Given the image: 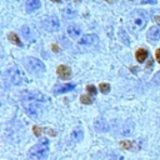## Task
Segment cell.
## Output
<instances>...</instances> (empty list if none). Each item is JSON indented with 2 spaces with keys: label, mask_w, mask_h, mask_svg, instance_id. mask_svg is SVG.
Masks as SVG:
<instances>
[{
  "label": "cell",
  "mask_w": 160,
  "mask_h": 160,
  "mask_svg": "<svg viewBox=\"0 0 160 160\" xmlns=\"http://www.w3.org/2000/svg\"><path fill=\"white\" fill-rule=\"evenodd\" d=\"M51 1H60V0H51Z\"/></svg>",
  "instance_id": "4dcf8cb0"
},
{
  "label": "cell",
  "mask_w": 160,
  "mask_h": 160,
  "mask_svg": "<svg viewBox=\"0 0 160 160\" xmlns=\"http://www.w3.org/2000/svg\"><path fill=\"white\" fill-rule=\"evenodd\" d=\"M56 72H58L59 78L62 79V80H68L71 76V70L66 65H59L58 69H56Z\"/></svg>",
  "instance_id": "ba28073f"
},
{
  "label": "cell",
  "mask_w": 160,
  "mask_h": 160,
  "mask_svg": "<svg viewBox=\"0 0 160 160\" xmlns=\"http://www.w3.org/2000/svg\"><path fill=\"white\" fill-rule=\"evenodd\" d=\"M154 82L158 84V85H160V72H158V74L154 76Z\"/></svg>",
  "instance_id": "484cf974"
},
{
  "label": "cell",
  "mask_w": 160,
  "mask_h": 160,
  "mask_svg": "<svg viewBox=\"0 0 160 160\" xmlns=\"http://www.w3.org/2000/svg\"><path fill=\"white\" fill-rule=\"evenodd\" d=\"M98 42H99V38L94 34H86L81 36L79 40V45H82V46H92V45H96Z\"/></svg>",
  "instance_id": "52a82bcc"
},
{
  "label": "cell",
  "mask_w": 160,
  "mask_h": 160,
  "mask_svg": "<svg viewBox=\"0 0 160 160\" xmlns=\"http://www.w3.org/2000/svg\"><path fill=\"white\" fill-rule=\"evenodd\" d=\"M86 90H88L91 95H95V94H96V89H95L94 85H88V86H86Z\"/></svg>",
  "instance_id": "cb8c5ba5"
},
{
  "label": "cell",
  "mask_w": 160,
  "mask_h": 160,
  "mask_svg": "<svg viewBox=\"0 0 160 160\" xmlns=\"http://www.w3.org/2000/svg\"><path fill=\"white\" fill-rule=\"evenodd\" d=\"M148 39L151 41L160 40V25H155V26L150 28V30L148 32Z\"/></svg>",
  "instance_id": "9c48e42d"
},
{
  "label": "cell",
  "mask_w": 160,
  "mask_h": 160,
  "mask_svg": "<svg viewBox=\"0 0 160 160\" xmlns=\"http://www.w3.org/2000/svg\"><path fill=\"white\" fill-rule=\"evenodd\" d=\"M21 32H22V35H24V38H25L26 40H31V39H32V32H31V30H30L29 26L24 25V26L21 28Z\"/></svg>",
  "instance_id": "e0dca14e"
},
{
  "label": "cell",
  "mask_w": 160,
  "mask_h": 160,
  "mask_svg": "<svg viewBox=\"0 0 160 160\" xmlns=\"http://www.w3.org/2000/svg\"><path fill=\"white\" fill-rule=\"evenodd\" d=\"M99 89H100V91H101V92L106 94V92H109V91H110V85H109V84H106V82H102V84H100Z\"/></svg>",
  "instance_id": "44dd1931"
},
{
  "label": "cell",
  "mask_w": 160,
  "mask_h": 160,
  "mask_svg": "<svg viewBox=\"0 0 160 160\" xmlns=\"http://www.w3.org/2000/svg\"><path fill=\"white\" fill-rule=\"evenodd\" d=\"M62 15H64L66 19H72V18L76 15V11H75L72 8H66V9H64Z\"/></svg>",
  "instance_id": "ac0fdd59"
},
{
  "label": "cell",
  "mask_w": 160,
  "mask_h": 160,
  "mask_svg": "<svg viewBox=\"0 0 160 160\" xmlns=\"http://www.w3.org/2000/svg\"><path fill=\"white\" fill-rule=\"evenodd\" d=\"M135 58H136V60H138L139 62H142V61L148 58V51H146L145 49H139V50L136 51V54H135Z\"/></svg>",
  "instance_id": "9a60e30c"
},
{
  "label": "cell",
  "mask_w": 160,
  "mask_h": 160,
  "mask_svg": "<svg viewBox=\"0 0 160 160\" xmlns=\"http://www.w3.org/2000/svg\"><path fill=\"white\" fill-rule=\"evenodd\" d=\"M6 78L8 80L14 84V85H20L22 81H24V74L22 71L18 68V66H12L10 69H8L6 71Z\"/></svg>",
  "instance_id": "5b68a950"
},
{
  "label": "cell",
  "mask_w": 160,
  "mask_h": 160,
  "mask_svg": "<svg viewBox=\"0 0 160 160\" xmlns=\"http://www.w3.org/2000/svg\"><path fill=\"white\" fill-rule=\"evenodd\" d=\"M94 128H95V130L96 131H108L109 130V125H108V122L104 120V119H96L95 120V122H94Z\"/></svg>",
  "instance_id": "30bf717a"
},
{
  "label": "cell",
  "mask_w": 160,
  "mask_h": 160,
  "mask_svg": "<svg viewBox=\"0 0 160 160\" xmlns=\"http://www.w3.org/2000/svg\"><path fill=\"white\" fill-rule=\"evenodd\" d=\"M82 135H84V132H82V130H81V128H75L74 130H72V132H71V138L75 140V141H80V140H82Z\"/></svg>",
  "instance_id": "5bb4252c"
},
{
  "label": "cell",
  "mask_w": 160,
  "mask_h": 160,
  "mask_svg": "<svg viewBox=\"0 0 160 160\" xmlns=\"http://www.w3.org/2000/svg\"><path fill=\"white\" fill-rule=\"evenodd\" d=\"M25 8H26L28 12L35 11V10H38L40 8V0H26Z\"/></svg>",
  "instance_id": "8fae6325"
},
{
  "label": "cell",
  "mask_w": 160,
  "mask_h": 160,
  "mask_svg": "<svg viewBox=\"0 0 160 160\" xmlns=\"http://www.w3.org/2000/svg\"><path fill=\"white\" fill-rule=\"evenodd\" d=\"M134 142H131V141H121L120 142V146L122 148V149H126V150H130V149H132L134 146Z\"/></svg>",
  "instance_id": "ffe728a7"
},
{
  "label": "cell",
  "mask_w": 160,
  "mask_h": 160,
  "mask_svg": "<svg viewBox=\"0 0 160 160\" xmlns=\"http://www.w3.org/2000/svg\"><path fill=\"white\" fill-rule=\"evenodd\" d=\"M155 58H156L158 62H160V49H158V50H156V52H155Z\"/></svg>",
  "instance_id": "83f0119b"
},
{
  "label": "cell",
  "mask_w": 160,
  "mask_h": 160,
  "mask_svg": "<svg viewBox=\"0 0 160 160\" xmlns=\"http://www.w3.org/2000/svg\"><path fill=\"white\" fill-rule=\"evenodd\" d=\"M108 160H111V159H108Z\"/></svg>",
  "instance_id": "1f68e13d"
},
{
  "label": "cell",
  "mask_w": 160,
  "mask_h": 160,
  "mask_svg": "<svg viewBox=\"0 0 160 160\" xmlns=\"http://www.w3.org/2000/svg\"><path fill=\"white\" fill-rule=\"evenodd\" d=\"M32 130H34V134H35L36 136H40V135H41V129H40L39 126H34Z\"/></svg>",
  "instance_id": "d4e9b609"
},
{
  "label": "cell",
  "mask_w": 160,
  "mask_h": 160,
  "mask_svg": "<svg viewBox=\"0 0 160 160\" xmlns=\"http://www.w3.org/2000/svg\"><path fill=\"white\" fill-rule=\"evenodd\" d=\"M9 40L11 41V42H14L15 45H18V46H21V41H20V38L15 34V32H10L9 34Z\"/></svg>",
  "instance_id": "d6986e66"
},
{
  "label": "cell",
  "mask_w": 160,
  "mask_h": 160,
  "mask_svg": "<svg viewBox=\"0 0 160 160\" xmlns=\"http://www.w3.org/2000/svg\"><path fill=\"white\" fill-rule=\"evenodd\" d=\"M148 22V15L142 10H134L129 16V26L132 31H140Z\"/></svg>",
  "instance_id": "3957f363"
},
{
  "label": "cell",
  "mask_w": 160,
  "mask_h": 160,
  "mask_svg": "<svg viewBox=\"0 0 160 160\" xmlns=\"http://www.w3.org/2000/svg\"><path fill=\"white\" fill-rule=\"evenodd\" d=\"M120 38L122 39V41H124L126 45H129V40H128V36H126V32H125V30H124V29H121V30H120Z\"/></svg>",
  "instance_id": "603a6c76"
},
{
  "label": "cell",
  "mask_w": 160,
  "mask_h": 160,
  "mask_svg": "<svg viewBox=\"0 0 160 160\" xmlns=\"http://www.w3.org/2000/svg\"><path fill=\"white\" fill-rule=\"evenodd\" d=\"M24 64L25 66L28 68L29 71L34 72V74H40V72H44L45 71V65L42 61L35 59V58H26L24 60Z\"/></svg>",
  "instance_id": "277c9868"
},
{
  "label": "cell",
  "mask_w": 160,
  "mask_h": 160,
  "mask_svg": "<svg viewBox=\"0 0 160 160\" xmlns=\"http://www.w3.org/2000/svg\"><path fill=\"white\" fill-rule=\"evenodd\" d=\"M105 1H108V2H114L115 0H105Z\"/></svg>",
  "instance_id": "f546056e"
},
{
  "label": "cell",
  "mask_w": 160,
  "mask_h": 160,
  "mask_svg": "<svg viewBox=\"0 0 160 160\" xmlns=\"http://www.w3.org/2000/svg\"><path fill=\"white\" fill-rule=\"evenodd\" d=\"M42 25L48 31H56L60 28V21L56 16H48L42 21Z\"/></svg>",
  "instance_id": "8992f818"
},
{
  "label": "cell",
  "mask_w": 160,
  "mask_h": 160,
  "mask_svg": "<svg viewBox=\"0 0 160 160\" xmlns=\"http://www.w3.org/2000/svg\"><path fill=\"white\" fill-rule=\"evenodd\" d=\"M42 101H48V99L44 96V94H34V92H25L22 95V106L25 111L31 118H38L40 114V104Z\"/></svg>",
  "instance_id": "6da1fadb"
},
{
  "label": "cell",
  "mask_w": 160,
  "mask_h": 160,
  "mask_svg": "<svg viewBox=\"0 0 160 160\" xmlns=\"http://www.w3.org/2000/svg\"><path fill=\"white\" fill-rule=\"evenodd\" d=\"M152 66V60H149V62H148V68H151Z\"/></svg>",
  "instance_id": "f1b7e54d"
},
{
  "label": "cell",
  "mask_w": 160,
  "mask_h": 160,
  "mask_svg": "<svg viewBox=\"0 0 160 160\" xmlns=\"http://www.w3.org/2000/svg\"><path fill=\"white\" fill-rule=\"evenodd\" d=\"M156 0H141V4H155Z\"/></svg>",
  "instance_id": "4316f807"
},
{
  "label": "cell",
  "mask_w": 160,
  "mask_h": 160,
  "mask_svg": "<svg viewBox=\"0 0 160 160\" xmlns=\"http://www.w3.org/2000/svg\"><path fill=\"white\" fill-rule=\"evenodd\" d=\"M75 88V84H65V85H59L54 89V92L55 94H62V92H66V91H70Z\"/></svg>",
  "instance_id": "7c38bea8"
},
{
  "label": "cell",
  "mask_w": 160,
  "mask_h": 160,
  "mask_svg": "<svg viewBox=\"0 0 160 160\" xmlns=\"http://www.w3.org/2000/svg\"><path fill=\"white\" fill-rule=\"evenodd\" d=\"M68 34L71 36V38H76L81 34V29L78 26V25H70L68 28Z\"/></svg>",
  "instance_id": "4fadbf2b"
},
{
  "label": "cell",
  "mask_w": 160,
  "mask_h": 160,
  "mask_svg": "<svg viewBox=\"0 0 160 160\" xmlns=\"http://www.w3.org/2000/svg\"><path fill=\"white\" fill-rule=\"evenodd\" d=\"M80 101H81L82 104H91V102H92V98H91L90 95H82V96L80 98Z\"/></svg>",
  "instance_id": "7402d4cb"
},
{
  "label": "cell",
  "mask_w": 160,
  "mask_h": 160,
  "mask_svg": "<svg viewBox=\"0 0 160 160\" xmlns=\"http://www.w3.org/2000/svg\"><path fill=\"white\" fill-rule=\"evenodd\" d=\"M49 149H50L49 140L45 138L40 139V141L30 149L28 154V159L29 160H45L49 154Z\"/></svg>",
  "instance_id": "7a4b0ae2"
},
{
  "label": "cell",
  "mask_w": 160,
  "mask_h": 160,
  "mask_svg": "<svg viewBox=\"0 0 160 160\" xmlns=\"http://www.w3.org/2000/svg\"><path fill=\"white\" fill-rule=\"evenodd\" d=\"M134 129V125L131 121H126L125 125H122V129H121V134L122 135H130V132L132 131Z\"/></svg>",
  "instance_id": "2e32d148"
}]
</instances>
